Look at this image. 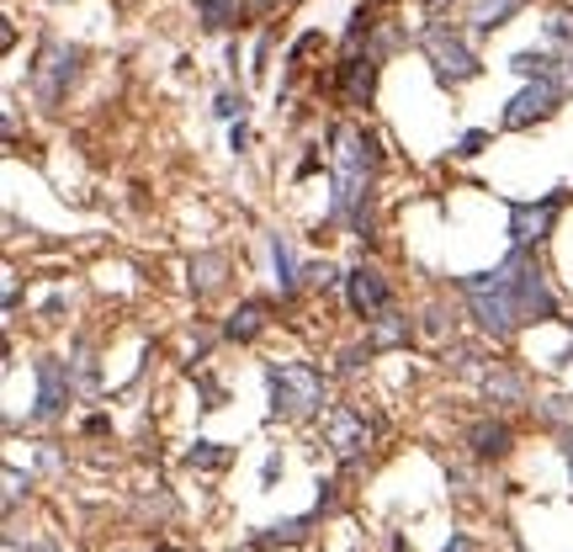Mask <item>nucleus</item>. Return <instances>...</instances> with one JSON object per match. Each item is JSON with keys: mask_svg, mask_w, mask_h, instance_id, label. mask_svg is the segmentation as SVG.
<instances>
[{"mask_svg": "<svg viewBox=\"0 0 573 552\" xmlns=\"http://www.w3.org/2000/svg\"><path fill=\"white\" fill-rule=\"evenodd\" d=\"M462 292H467V303H473V319H478L494 340H510L515 330H526V324L558 319V303H552V292H547L537 261H531L520 245H515V255L499 266V272L467 276Z\"/></svg>", "mask_w": 573, "mask_h": 552, "instance_id": "nucleus-1", "label": "nucleus"}, {"mask_svg": "<svg viewBox=\"0 0 573 552\" xmlns=\"http://www.w3.org/2000/svg\"><path fill=\"white\" fill-rule=\"evenodd\" d=\"M377 144L372 133L356 123L334 128V197H330V213L345 218L356 234L366 240V186H372V165H377Z\"/></svg>", "mask_w": 573, "mask_h": 552, "instance_id": "nucleus-2", "label": "nucleus"}, {"mask_svg": "<svg viewBox=\"0 0 573 552\" xmlns=\"http://www.w3.org/2000/svg\"><path fill=\"white\" fill-rule=\"evenodd\" d=\"M266 388H272L276 420H308L324 404V377L308 362H276V367H266Z\"/></svg>", "mask_w": 573, "mask_h": 552, "instance_id": "nucleus-3", "label": "nucleus"}, {"mask_svg": "<svg viewBox=\"0 0 573 552\" xmlns=\"http://www.w3.org/2000/svg\"><path fill=\"white\" fill-rule=\"evenodd\" d=\"M420 48H425V59L436 64V75H441L447 86H462V80H473V75L483 69L478 54L467 48V37L452 32V27H425L420 32Z\"/></svg>", "mask_w": 573, "mask_h": 552, "instance_id": "nucleus-4", "label": "nucleus"}, {"mask_svg": "<svg viewBox=\"0 0 573 552\" xmlns=\"http://www.w3.org/2000/svg\"><path fill=\"white\" fill-rule=\"evenodd\" d=\"M75 69H80V48H69V43H43L37 48V64H32V91H37V101H64V91H69V80H75Z\"/></svg>", "mask_w": 573, "mask_h": 552, "instance_id": "nucleus-5", "label": "nucleus"}, {"mask_svg": "<svg viewBox=\"0 0 573 552\" xmlns=\"http://www.w3.org/2000/svg\"><path fill=\"white\" fill-rule=\"evenodd\" d=\"M563 213V191H552L542 202H510V240L520 250L526 245H542L547 234H552V223Z\"/></svg>", "mask_w": 573, "mask_h": 552, "instance_id": "nucleus-6", "label": "nucleus"}, {"mask_svg": "<svg viewBox=\"0 0 573 552\" xmlns=\"http://www.w3.org/2000/svg\"><path fill=\"white\" fill-rule=\"evenodd\" d=\"M558 101H563V86H558L552 75H542V80H531V86H526V91H520L510 107H505V128L542 123V118H552V112H558Z\"/></svg>", "mask_w": 573, "mask_h": 552, "instance_id": "nucleus-7", "label": "nucleus"}, {"mask_svg": "<svg viewBox=\"0 0 573 552\" xmlns=\"http://www.w3.org/2000/svg\"><path fill=\"white\" fill-rule=\"evenodd\" d=\"M345 298H351V313H356V319H377V313L393 308L388 281H383V272H372V266L345 272Z\"/></svg>", "mask_w": 573, "mask_h": 552, "instance_id": "nucleus-8", "label": "nucleus"}, {"mask_svg": "<svg viewBox=\"0 0 573 552\" xmlns=\"http://www.w3.org/2000/svg\"><path fill=\"white\" fill-rule=\"evenodd\" d=\"M324 435H330L334 457H362L366 441H372V430H366V420L356 415V409H345V404H334L330 415H324Z\"/></svg>", "mask_w": 573, "mask_h": 552, "instance_id": "nucleus-9", "label": "nucleus"}, {"mask_svg": "<svg viewBox=\"0 0 573 552\" xmlns=\"http://www.w3.org/2000/svg\"><path fill=\"white\" fill-rule=\"evenodd\" d=\"M69 399V372H64L59 356H43L37 362V409H32V420H54Z\"/></svg>", "mask_w": 573, "mask_h": 552, "instance_id": "nucleus-10", "label": "nucleus"}, {"mask_svg": "<svg viewBox=\"0 0 573 552\" xmlns=\"http://www.w3.org/2000/svg\"><path fill=\"white\" fill-rule=\"evenodd\" d=\"M372 86H377V54L351 48V59L340 64V96H345V107H366L372 101Z\"/></svg>", "mask_w": 573, "mask_h": 552, "instance_id": "nucleus-11", "label": "nucleus"}, {"mask_svg": "<svg viewBox=\"0 0 573 552\" xmlns=\"http://www.w3.org/2000/svg\"><path fill=\"white\" fill-rule=\"evenodd\" d=\"M520 5H526V0H473V5H467V22H473V32L483 37V32L505 27Z\"/></svg>", "mask_w": 573, "mask_h": 552, "instance_id": "nucleus-12", "label": "nucleus"}, {"mask_svg": "<svg viewBox=\"0 0 573 552\" xmlns=\"http://www.w3.org/2000/svg\"><path fill=\"white\" fill-rule=\"evenodd\" d=\"M266 313H272V308L261 303V298H255V303H240L234 313H229L223 335H229V340H255L261 330H266Z\"/></svg>", "mask_w": 573, "mask_h": 552, "instance_id": "nucleus-13", "label": "nucleus"}, {"mask_svg": "<svg viewBox=\"0 0 573 552\" xmlns=\"http://www.w3.org/2000/svg\"><path fill=\"white\" fill-rule=\"evenodd\" d=\"M223 272H229V261H223L218 250H212V255H197V261H191V292H197V298L218 292V287H223Z\"/></svg>", "mask_w": 573, "mask_h": 552, "instance_id": "nucleus-14", "label": "nucleus"}, {"mask_svg": "<svg viewBox=\"0 0 573 552\" xmlns=\"http://www.w3.org/2000/svg\"><path fill=\"white\" fill-rule=\"evenodd\" d=\"M467 441H473L478 457H505V452H510V426H505V420H483V426H473Z\"/></svg>", "mask_w": 573, "mask_h": 552, "instance_id": "nucleus-15", "label": "nucleus"}, {"mask_svg": "<svg viewBox=\"0 0 573 552\" xmlns=\"http://www.w3.org/2000/svg\"><path fill=\"white\" fill-rule=\"evenodd\" d=\"M372 324H377V330H372V340H366V351H393V345H404V340H409V319H404V313H377V319H372Z\"/></svg>", "mask_w": 573, "mask_h": 552, "instance_id": "nucleus-16", "label": "nucleus"}, {"mask_svg": "<svg viewBox=\"0 0 573 552\" xmlns=\"http://www.w3.org/2000/svg\"><path fill=\"white\" fill-rule=\"evenodd\" d=\"M483 388L494 394V404H526V383H520L515 372H505L499 362H494V367L483 372Z\"/></svg>", "mask_w": 573, "mask_h": 552, "instance_id": "nucleus-17", "label": "nucleus"}, {"mask_svg": "<svg viewBox=\"0 0 573 552\" xmlns=\"http://www.w3.org/2000/svg\"><path fill=\"white\" fill-rule=\"evenodd\" d=\"M272 261H276V281H282V292H298V250L287 245V240H282V234H276L272 240Z\"/></svg>", "mask_w": 573, "mask_h": 552, "instance_id": "nucleus-18", "label": "nucleus"}, {"mask_svg": "<svg viewBox=\"0 0 573 552\" xmlns=\"http://www.w3.org/2000/svg\"><path fill=\"white\" fill-rule=\"evenodd\" d=\"M229 462H234V452H229V446H218V441H197V446L186 452V467H208V473L229 467Z\"/></svg>", "mask_w": 573, "mask_h": 552, "instance_id": "nucleus-19", "label": "nucleus"}, {"mask_svg": "<svg viewBox=\"0 0 573 552\" xmlns=\"http://www.w3.org/2000/svg\"><path fill=\"white\" fill-rule=\"evenodd\" d=\"M308 521H313V516H298V521H287V526H272V531H266V537H255L250 548L266 552V548H282V542H302V537H308Z\"/></svg>", "mask_w": 573, "mask_h": 552, "instance_id": "nucleus-20", "label": "nucleus"}, {"mask_svg": "<svg viewBox=\"0 0 573 552\" xmlns=\"http://www.w3.org/2000/svg\"><path fill=\"white\" fill-rule=\"evenodd\" d=\"M197 5H202L208 27H234V16H240V0H197Z\"/></svg>", "mask_w": 573, "mask_h": 552, "instance_id": "nucleus-21", "label": "nucleus"}, {"mask_svg": "<svg viewBox=\"0 0 573 552\" xmlns=\"http://www.w3.org/2000/svg\"><path fill=\"white\" fill-rule=\"evenodd\" d=\"M547 43L552 48H573V11H552L547 16Z\"/></svg>", "mask_w": 573, "mask_h": 552, "instance_id": "nucleus-22", "label": "nucleus"}, {"mask_svg": "<svg viewBox=\"0 0 573 552\" xmlns=\"http://www.w3.org/2000/svg\"><path fill=\"white\" fill-rule=\"evenodd\" d=\"M510 69H515V75H531V80H542V75H552V59H547V54H515Z\"/></svg>", "mask_w": 573, "mask_h": 552, "instance_id": "nucleus-23", "label": "nucleus"}, {"mask_svg": "<svg viewBox=\"0 0 573 552\" xmlns=\"http://www.w3.org/2000/svg\"><path fill=\"white\" fill-rule=\"evenodd\" d=\"M16 499H22V473L5 467V510H16Z\"/></svg>", "mask_w": 573, "mask_h": 552, "instance_id": "nucleus-24", "label": "nucleus"}, {"mask_svg": "<svg viewBox=\"0 0 573 552\" xmlns=\"http://www.w3.org/2000/svg\"><path fill=\"white\" fill-rule=\"evenodd\" d=\"M240 107H244V101H234V96H218V118H234Z\"/></svg>", "mask_w": 573, "mask_h": 552, "instance_id": "nucleus-25", "label": "nucleus"}, {"mask_svg": "<svg viewBox=\"0 0 573 552\" xmlns=\"http://www.w3.org/2000/svg\"><path fill=\"white\" fill-rule=\"evenodd\" d=\"M483 150V133H467L462 144H456V154H478Z\"/></svg>", "mask_w": 573, "mask_h": 552, "instance_id": "nucleus-26", "label": "nucleus"}, {"mask_svg": "<svg viewBox=\"0 0 573 552\" xmlns=\"http://www.w3.org/2000/svg\"><path fill=\"white\" fill-rule=\"evenodd\" d=\"M441 552H473V542H467V537H452V542H447Z\"/></svg>", "mask_w": 573, "mask_h": 552, "instance_id": "nucleus-27", "label": "nucleus"}, {"mask_svg": "<svg viewBox=\"0 0 573 552\" xmlns=\"http://www.w3.org/2000/svg\"><path fill=\"white\" fill-rule=\"evenodd\" d=\"M447 5H452V0H425V11H430V16H441Z\"/></svg>", "mask_w": 573, "mask_h": 552, "instance_id": "nucleus-28", "label": "nucleus"}, {"mask_svg": "<svg viewBox=\"0 0 573 552\" xmlns=\"http://www.w3.org/2000/svg\"><path fill=\"white\" fill-rule=\"evenodd\" d=\"M563 457H569V473H573V435H563Z\"/></svg>", "mask_w": 573, "mask_h": 552, "instance_id": "nucleus-29", "label": "nucleus"}, {"mask_svg": "<svg viewBox=\"0 0 573 552\" xmlns=\"http://www.w3.org/2000/svg\"><path fill=\"white\" fill-rule=\"evenodd\" d=\"M569 86H573V64H569Z\"/></svg>", "mask_w": 573, "mask_h": 552, "instance_id": "nucleus-30", "label": "nucleus"}]
</instances>
